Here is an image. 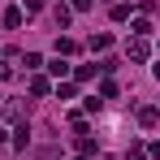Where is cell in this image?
I'll use <instances>...</instances> for the list:
<instances>
[{
  "label": "cell",
  "mask_w": 160,
  "mask_h": 160,
  "mask_svg": "<svg viewBox=\"0 0 160 160\" xmlns=\"http://www.w3.org/2000/svg\"><path fill=\"white\" fill-rule=\"evenodd\" d=\"M48 69H52L56 78H65V74H69V65H65V61H61V56H56V61H52V65H48Z\"/></svg>",
  "instance_id": "obj_9"
},
{
  "label": "cell",
  "mask_w": 160,
  "mask_h": 160,
  "mask_svg": "<svg viewBox=\"0 0 160 160\" xmlns=\"http://www.w3.org/2000/svg\"><path fill=\"white\" fill-rule=\"evenodd\" d=\"M4 26H22V9H9L4 13Z\"/></svg>",
  "instance_id": "obj_8"
},
{
  "label": "cell",
  "mask_w": 160,
  "mask_h": 160,
  "mask_svg": "<svg viewBox=\"0 0 160 160\" xmlns=\"http://www.w3.org/2000/svg\"><path fill=\"white\" fill-rule=\"evenodd\" d=\"M56 52H65V56H69V52H78V43H74V39H65V35H61V39H56Z\"/></svg>",
  "instance_id": "obj_5"
},
{
  "label": "cell",
  "mask_w": 160,
  "mask_h": 160,
  "mask_svg": "<svg viewBox=\"0 0 160 160\" xmlns=\"http://www.w3.org/2000/svg\"><path fill=\"white\" fill-rule=\"evenodd\" d=\"M30 91H35V95H48L52 87H48V78H30Z\"/></svg>",
  "instance_id": "obj_6"
},
{
  "label": "cell",
  "mask_w": 160,
  "mask_h": 160,
  "mask_svg": "<svg viewBox=\"0 0 160 160\" xmlns=\"http://www.w3.org/2000/svg\"><path fill=\"white\" fill-rule=\"evenodd\" d=\"M108 48H112V35H95L91 39V52H108Z\"/></svg>",
  "instance_id": "obj_2"
},
{
  "label": "cell",
  "mask_w": 160,
  "mask_h": 160,
  "mask_svg": "<svg viewBox=\"0 0 160 160\" xmlns=\"http://www.w3.org/2000/svg\"><path fill=\"white\" fill-rule=\"evenodd\" d=\"M152 74H156V82H160V65H156V69H152Z\"/></svg>",
  "instance_id": "obj_12"
},
{
  "label": "cell",
  "mask_w": 160,
  "mask_h": 160,
  "mask_svg": "<svg viewBox=\"0 0 160 160\" xmlns=\"http://www.w3.org/2000/svg\"><path fill=\"white\" fill-rule=\"evenodd\" d=\"M156 117H160V108H138V121L143 126H156Z\"/></svg>",
  "instance_id": "obj_3"
},
{
  "label": "cell",
  "mask_w": 160,
  "mask_h": 160,
  "mask_svg": "<svg viewBox=\"0 0 160 160\" xmlns=\"http://www.w3.org/2000/svg\"><path fill=\"white\" fill-rule=\"evenodd\" d=\"M130 18V4H112V22H126Z\"/></svg>",
  "instance_id": "obj_7"
},
{
  "label": "cell",
  "mask_w": 160,
  "mask_h": 160,
  "mask_svg": "<svg viewBox=\"0 0 160 160\" xmlns=\"http://www.w3.org/2000/svg\"><path fill=\"white\" fill-rule=\"evenodd\" d=\"M134 35L147 39V35H152V22H147V18H134Z\"/></svg>",
  "instance_id": "obj_4"
},
{
  "label": "cell",
  "mask_w": 160,
  "mask_h": 160,
  "mask_svg": "<svg viewBox=\"0 0 160 160\" xmlns=\"http://www.w3.org/2000/svg\"><path fill=\"white\" fill-rule=\"evenodd\" d=\"M43 9V0H26V13H39Z\"/></svg>",
  "instance_id": "obj_11"
},
{
  "label": "cell",
  "mask_w": 160,
  "mask_h": 160,
  "mask_svg": "<svg viewBox=\"0 0 160 160\" xmlns=\"http://www.w3.org/2000/svg\"><path fill=\"white\" fill-rule=\"evenodd\" d=\"M82 160H91V156H82Z\"/></svg>",
  "instance_id": "obj_14"
},
{
  "label": "cell",
  "mask_w": 160,
  "mask_h": 160,
  "mask_svg": "<svg viewBox=\"0 0 160 160\" xmlns=\"http://www.w3.org/2000/svg\"><path fill=\"white\" fill-rule=\"evenodd\" d=\"M26 143H30V130L22 126V130H18V138H13V147H22V152H26Z\"/></svg>",
  "instance_id": "obj_10"
},
{
  "label": "cell",
  "mask_w": 160,
  "mask_h": 160,
  "mask_svg": "<svg viewBox=\"0 0 160 160\" xmlns=\"http://www.w3.org/2000/svg\"><path fill=\"white\" fill-rule=\"evenodd\" d=\"M126 52H130V61H147V39H134V43H126Z\"/></svg>",
  "instance_id": "obj_1"
},
{
  "label": "cell",
  "mask_w": 160,
  "mask_h": 160,
  "mask_svg": "<svg viewBox=\"0 0 160 160\" xmlns=\"http://www.w3.org/2000/svg\"><path fill=\"white\" fill-rule=\"evenodd\" d=\"M0 143H4V130H0Z\"/></svg>",
  "instance_id": "obj_13"
}]
</instances>
